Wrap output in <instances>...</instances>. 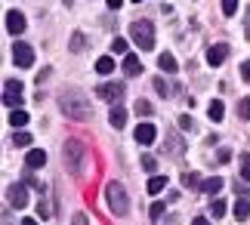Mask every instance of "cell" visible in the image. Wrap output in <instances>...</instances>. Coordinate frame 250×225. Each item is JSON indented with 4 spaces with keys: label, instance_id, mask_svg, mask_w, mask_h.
Listing matches in <instances>:
<instances>
[{
    "label": "cell",
    "instance_id": "1",
    "mask_svg": "<svg viewBox=\"0 0 250 225\" xmlns=\"http://www.w3.org/2000/svg\"><path fill=\"white\" fill-rule=\"evenodd\" d=\"M59 108H62L65 117H71V121H90V117H93L90 102H86L81 93H74V90L59 96Z\"/></svg>",
    "mask_w": 250,
    "mask_h": 225
},
{
    "label": "cell",
    "instance_id": "8",
    "mask_svg": "<svg viewBox=\"0 0 250 225\" xmlns=\"http://www.w3.org/2000/svg\"><path fill=\"white\" fill-rule=\"evenodd\" d=\"M19 99H22V81H6L3 83V105L16 108Z\"/></svg>",
    "mask_w": 250,
    "mask_h": 225
},
{
    "label": "cell",
    "instance_id": "2",
    "mask_svg": "<svg viewBox=\"0 0 250 225\" xmlns=\"http://www.w3.org/2000/svg\"><path fill=\"white\" fill-rule=\"evenodd\" d=\"M62 158H65V167H68L71 176H83V167H86V145L81 139H65Z\"/></svg>",
    "mask_w": 250,
    "mask_h": 225
},
{
    "label": "cell",
    "instance_id": "3",
    "mask_svg": "<svg viewBox=\"0 0 250 225\" xmlns=\"http://www.w3.org/2000/svg\"><path fill=\"white\" fill-rule=\"evenodd\" d=\"M105 204H108L111 216H118V219L130 213V198H127V191H124L121 182H108V185H105Z\"/></svg>",
    "mask_w": 250,
    "mask_h": 225
},
{
    "label": "cell",
    "instance_id": "37",
    "mask_svg": "<svg viewBox=\"0 0 250 225\" xmlns=\"http://www.w3.org/2000/svg\"><path fill=\"white\" fill-rule=\"evenodd\" d=\"M25 185H31V188H34V191H43V185H41V182H37V179H34V176H28V179H25Z\"/></svg>",
    "mask_w": 250,
    "mask_h": 225
},
{
    "label": "cell",
    "instance_id": "34",
    "mask_svg": "<svg viewBox=\"0 0 250 225\" xmlns=\"http://www.w3.org/2000/svg\"><path fill=\"white\" fill-rule=\"evenodd\" d=\"M142 167H146L148 173H155V167H158V164H155V158H151V154H146V158H142Z\"/></svg>",
    "mask_w": 250,
    "mask_h": 225
},
{
    "label": "cell",
    "instance_id": "43",
    "mask_svg": "<svg viewBox=\"0 0 250 225\" xmlns=\"http://www.w3.org/2000/svg\"><path fill=\"white\" fill-rule=\"evenodd\" d=\"M133 3H142V0H133Z\"/></svg>",
    "mask_w": 250,
    "mask_h": 225
},
{
    "label": "cell",
    "instance_id": "11",
    "mask_svg": "<svg viewBox=\"0 0 250 225\" xmlns=\"http://www.w3.org/2000/svg\"><path fill=\"white\" fill-rule=\"evenodd\" d=\"M6 31L9 34H22L25 31V16L16 13V9H9V13H6Z\"/></svg>",
    "mask_w": 250,
    "mask_h": 225
},
{
    "label": "cell",
    "instance_id": "25",
    "mask_svg": "<svg viewBox=\"0 0 250 225\" xmlns=\"http://www.w3.org/2000/svg\"><path fill=\"white\" fill-rule=\"evenodd\" d=\"M13 145H19V148H28V145H31V133L19 130V133L13 136Z\"/></svg>",
    "mask_w": 250,
    "mask_h": 225
},
{
    "label": "cell",
    "instance_id": "9",
    "mask_svg": "<svg viewBox=\"0 0 250 225\" xmlns=\"http://www.w3.org/2000/svg\"><path fill=\"white\" fill-rule=\"evenodd\" d=\"M133 136H136V142H139V145H151V142L158 139V130H155V123H148V121H146V123H139V126H136V133H133Z\"/></svg>",
    "mask_w": 250,
    "mask_h": 225
},
{
    "label": "cell",
    "instance_id": "14",
    "mask_svg": "<svg viewBox=\"0 0 250 225\" xmlns=\"http://www.w3.org/2000/svg\"><path fill=\"white\" fill-rule=\"evenodd\" d=\"M108 123L114 126V130H121V126H124V123H127V111H124V108H121V105H114V108L108 111Z\"/></svg>",
    "mask_w": 250,
    "mask_h": 225
},
{
    "label": "cell",
    "instance_id": "42",
    "mask_svg": "<svg viewBox=\"0 0 250 225\" xmlns=\"http://www.w3.org/2000/svg\"><path fill=\"white\" fill-rule=\"evenodd\" d=\"M19 225H37V219H22Z\"/></svg>",
    "mask_w": 250,
    "mask_h": 225
},
{
    "label": "cell",
    "instance_id": "28",
    "mask_svg": "<svg viewBox=\"0 0 250 225\" xmlns=\"http://www.w3.org/2000/svg\"><path fill=\"white\" fill-rule=\"evenodd\" d=\"M238 117L250 121V99H238Z\"/></svg>",
    "mask_w": 250,
    "mask_h": 225
},
{
    "label": "cell",
    "instance_id": "26",
    "mask_svg": "<svg viewBox=\"0 0 250 225\" xmlns=\"http://www.w3.org/2000/svg\"><path fill=\"white\" fill-rule=\"evenodd\" d=\"M148 216H151V222H158L161 216H164V201H155V204H151V210H148Z\"/></svg>",
    "mask_w": 250,
    "mask_h": 225
},
{
    "label": "cell",
    "instance_id": "7",
    "mask_svg": "<svg viewBox=\"0 0 250 225\" xmlns=\"http://www.w3.org/2000/svg\"><path fill=\"white\" fill-rule=\"evenodd\" d=\"M13 62L19 65V68H31L34 65V50L28 43H16L13 46Z\"/></svg>",
    "mask_w": 250,
    "mask_h": 225
},
{
    "label": "cell",
    "instance_id": "6",
    "mask_svg": "<svg viewBox=\"0 0 250 225\" xmlns=\"http://www.w3.org/2000/svg\"><path fill=\"white\" fill-rule=\"evenodd\" d=\"M96 93H99V99L118 105V102H124V93H127V86H124V83H99V90H96Z\"/></svg>",
    "mask_w": 250,
    "mask_h": 225
},
{
    "label": "cell",
    "instance_id": "18",
    "mask_svg": "<svg viewBox=\"0 0 250 225\" xmlns=\"http://www.w3.org/2000/svg\"><path fill=\"white\" fill-rule=\"evenodd\" d=\"M146 188H148V194H161V191L167 188V176H151Z\"/></svg>",
    "mask_w": 250,
    "mask_h": 225
},
{
    "label": "cell",
    "instance_id": "19",
    "mask_svg": "<svg viewBox=\"0 0 250 225\" xmlns=\"http://www.w3.org/2000/svg\"><path fill=\"white\" fill-rule=\"evenodd\" d=\"M201 188H204L207 194H213V198H216V194L223 191V179H219V176H210V179H204V185H201Z\"/></svg>",
    "mask_w": 250,
    "mask_h": 225
},
{
    "label": "cell",
    "instance_id": "39",
    "mask_svg": "<svg viewBox=\"0 0 250 225\" xmlns=\"http://www.w3.org/2000/svg\"><path fill=\"white\" fill-rule=\"evenodd\" d=\"M244 34L250 37V6H247V13H244Z\"/></svg>",
    "mask_w": 250,
    "mask_h": 225
},
{
    "label": "cell",
    "instance_id": "38",
    "mask_svg": "<svg viewBox=\"0 0 250 225\" xmlns=\"http://www.w3.org/2000/svg\"><path fill=\"white\" fill-rule=\"evenodd\" d=\"M241 81H247V83H250V62H244V65H241Z\"/></svg>",
    "mask_w": 250,
    "mask_h": 225
},
{
    "label": "cell",
    "instance_id": "40",
    "mask_svg": "<svg viewBox=\"0 0 250 225\" xmlns=\"http://www.w3.org/2000/svg\"><path fill=\"white\" fill-rule=\"evenodd\" d=\"M105 3H108V9H121V6H124V0H105Z\"/></svg>",
    "mask_w": 250,
    "mask_h": 225
},
{
    "label": "cell",
    "instance_id": "20",
    "mask_svg": "<svg viewBox=\"0 0 250 225\" xmlns=\"http://www.w3.org/2000/svg\"><path fill=\"white\" fill-rule=\"evenodd\" d=\"M96 71H99V74H111V71H114V59H111V56L96 59Z\"/></svg>",
    "mask_w": 250,
    "mask_h": 225
},
{
    "label": "cell",
    "instance_id": "24",
    "mask_svg": "<svg viewBox=\"0 0 250 225\" xmlns=\"http://www.w3.org/2000/svg\"><path fill=\"white\" fill-rule=\"evenodd\" d=\"M167 148H170V158H179V154L186 151V145H182V139H176V136H170V139H167Z\"/></svg>",
    "mask_w": 250,
    "mask_h": 225
},
{
    "label": "cell",
    "instance_id": "33",
    "mask_svg": "<svg viewBox=\"0 0 250 225\" xmlns=\"http://www.w3.org/2000/svg\"><path fill=\"white\" fill-rule=\"evenodd\" d=\"M155 90H158L161 96H167V93H170V86H167V81H164V77H155Z\"/></svg>",
    "mask_w": 250,
    "mask_h": 225
},
{
    "label": "cell",
    "instance_id": "23",
    "mask_svg": "<svg viewBox=\"0 0 250 225\" xmlns=\"http://www.w3.org/2000/svg\"><path fill=\"white\" fill-rule=\"evenodd\" d=\"M210 216H213V219H223L226 216V201H219V198L210 201Z\"/></svg>",
    "mask_w": 250,
    "mask_h": 225
},
{
    "label": "cell",
    "instance_id": "4",
    "mask_svg": "<svg viewBox=\"0 0 250 225\" xmlns=\"http://www.w3.org/2000/svg\"><path fill=\"white\" fill-rule=\"evenodd\" d=\"M130 37L139 50H146V53L155 50V25H151L148 19H136V22L130 25Z\"/></svg>",
    "mask_w": 250,
    "mask_h": 225
},
{
    "label": "cell",
    "instance_id": "10",
    "mask_svg": "<svg viewBox=\"0 0 250 225\" xmlns=\"http://www.w3.org/2000/svg\"><path fill=\"white\" fill-rule=\"evenodd\" d=\"M226 56H229V43H213L207 50V62L213 65V68H219V65L226 62Z\"/></svg>",
    "mask_w": 250,
    "mask_h": 225
},
{
    "label": "cell",
    "instance_id": "21",
    "mask_svg": "<svg viewBox=\"0 0 250 225\" xmlns=\"http://www.w3.org/2000/svg\"><path fill=\"white\" fill-rule=\"evenodd\" d=\"M182 185L186 188H201L204 179H201V173H182Z\"/></svg>",
    "mask_w": 250,
    "mask_h": 225
},
{
    "label": "cell",
    "instance_id": "15",
    "mask_svg": "<svg viewBox=\"0 0 250 225\" xmlns=\"http://www.w3.org/2000/svg\"><path fill=\"white\" fill-rule=\"evenodd\" d=\"M158 68H161V71H167V74H176L179 65H176V59H173L170 53H161L158 56Z\"/></svg>",
    "mask_w": 250,
    "mask_h": 225
},
{
    "label": "cell",
    "instance_id": "30",
    "mask_svg": "<svg viewBox=\"0 0 250 225\" xmlns=\"http://www.w3.org/2000/svg\"><path fill=\"white\" fill-rule=\"evenodd\" d=\"M241 179L250 182V154H244V158H241Z\"/></svg>",
    "mask_w": 250,
    "mask_h": 225
},
{
    "label": "cell",
    "instance_id": "12",
    "mask_svg": "<svg viewBox=\"0 0 250 225\" xmlns=\"http://www.w3.org/2000/svg\"><path fill=\"white\" fill-rule=\"evenodd\" d=\"M25 164H28V170H41L43 164H46V151H41V148H31L25 154Z\"/></svg>",
    "mask_w": 250,
    "mask_h": 225
},
{
    "label": "cell",
    "instance_id": "29",
    "mask_svg": "<svg viewBox=\"0 0 250 225\" xmlns=\"http://www.w3.org/2000/svg\"><path fill=\"white\" fill-rule=\"evenodd\" d=\"M83 46H86V37H83V34H74V37H71V53H81Z\"/></svg>",
    "mask_w": 250,
    "mask_h": 225
},
{
    "label": "cell",
    "instance_id": "13",
    "mask_svg": "<svg viewBox=\"0 0 250 225\" xmlns=\"http://www.w3.org/2000/svg\"><path fill=\"white\" fill-rule=\"evenodd\" d=\"M124 74H127V77L142 74V62H139L136 53H127V59H124Z\"/></svg>",
    "mask_w": 250,
    "mask_h": 225
},
{
    "label": "cell",
    "instance_id": "5",
    "mask_svg": "<svg viewBox=\"0 0 250 225\" xmlns=\"http://www.w3.org/2000/svg\"><path fill=\"white\" fill-rule=\"evenodd\" d=\"M6 201H9V207L22 210L25 204H28V185H25V182H16V185H9V188H6Z\"/></svg>",
    "mask_w": 250,
    "mask_h": 225
},
{
    "label": "cell",
    "instance_id": "22",
    "mask_svg": "<svg viewBox=\"0 0 250 225\" xmlns=\"http://www.w3.org/2000/svg\"><path fill=\"white\" fill-rule=\"evenodd\" d=\"M25 123H28V114L22 108H13V111H9V126H25Z\"/></svg>",
    "mask_w": 250,
    "mask_h": 225
},
{
    "label": "cell",
    "instance_id": "41",
    "mask_svg": "<svg viewBox=\"0 0 250 225\" xmlns=\"http://www.w3.org/2000/svg\"><path fill=\"white\" fill-rule=\"evenodd\" d=\"M191 225H210V219H204V216H198V219H191Z\"/></svg>",
    "mask_w": 250,
    "mask_h": 225
},
{
    "label": "cell",
    "instance_id": "32",
    "mask_svg": "<svg viewBox=\"0 0 250 225\" xmlns=\"http://www.w3.org/2000/svg\"><path fill=\"white\" fill-rule=\"evenodd\" d=\"M223 13L226 16H235L238 13V0H223Z\"/></svg>",
    "mask_w": 250,
    "mask_h": 225
},
{
    "label": "cell",
    "instance_id": "35",
    "mask_svg": "<svg viewBox=\"0 0 250 225\" xmlns=\"http://www.w3.org/2000/svg\"><path fill=\"white\" fill-rule=\"evenodd\" d=\"M179 126H182V130H186V133H188V130H191V126H195V121H191V117H188V114H182V117H179Z\"/></svg>",
    "mask_w": 250,
    "mask_h": 225
},
{
    "label": "cell",
    "instance_id": "27",
    "mask_svg": "<svg viewBox=\"0 0 250 225\" xmlns=\"http://www.w3.org/2000/svg\"><path fill=\"white\" fill-rule=\"evenodd\" d=\"M136 114H142V117H151V114H155V105H151V102H136Z\"/></svg>",
    "mask_w": 250,
    "mask_h": 225
},
{
    "label": "cell",
    "instance_id": "17",
    "mask_svg": "<svg viewBox=\"0 0 250 225\" xmlns=\"http://www.w3.org/2000/svg\"><path fill=\"white\" fill-rule=\"evenodd\" d=\"M232 213H235V219H238V222L247 219V216H250V201L238 198V201H235V207H232Z\"/></svg>",
    "mask_w": 250,
    "mask_h": 225
},
{
    "label": "cell",
    "instance_id": "16",
    "mask_svg": "<svg viewBox=\"0 0 250 225\" xmlns=\"http://www.w3.org/2000/svg\"><path fill=\"white\" fill-rule=\"evenodd\" d=\"M207 117H210L213 123H219V121L226 117V105L219 102V99H213V102H210V108H207Z\"/></svg>",
    "mask_w": 250,
    "mask_h": 225
},
{
    "label": "cell",
    "instance_id": "36",
    "mask_svg": "<svg viewBox=\"0 0 250 225\" xmlns=\"http://www.w3.org/2000/svg\"><path fill=\"white\" fill-rule=\"evenodd\" d=\"M71 225H90V219H86L83 213H74V216H71Z\"/></svg>",
    "mask_w": 250,
    "mask_h": 225
},
{
    "label": "cell",
    "instance_id": "31",
    "mask_svg": "<svg viewBox=\"0 0 250 225\" xmlns=\"http://www.w3.org/2000/svg\"><path fill=\"white\" fill-rule=\"evenodd\" d=\"M111 53H127V41H124V37H114V41H111Z\"/></svg>",
    "mask_w": 250,
    "mask_h": 225
}]
</instances>
